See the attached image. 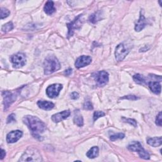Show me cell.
Listing matches in <instances>:
<instances>
[{
    "mask_svg": "<svg viewBox=\"0 0 162 162\" xmlns=\"http://www.w3.org/2000/svg\"><path fill=\"white\" fill-rule=\"evenodd\" d=\"M78 97H79V95L77 92H73L70 94V98L73 100H77V99L78 98Z\"/></svg>",
    "mask_w": 162,
    "mask_h": 162,
    "instance_id": "32",
    "label": "cell"
},
{
    "mask_svg": "<svg viewBox=\"0 0 162 162\" xmlns=\"http://www.w3.org/2000/svg\"><path fill=\"white\" fill-rule=\"evenodd\" d=\"M147 143L150 146L153 147H158L161 145L162 140L161 137H155L153 138H149L147 140Z\"/></svg>",
    "mask_w": 162,
    "mask_h": 162,
    "instance_id": "19",
    "label": "cell"
},
{
    "mask_svg": "<svg viewBox=\"0 0 162 162\" xmlns=\"http://www.w3.org/2000/svg\"><path fill=\"white\" fill-rule=\"evenodd\" d=\"M23 135V132L21 131L17 130L9 132L7 136V141L8 143H14L18 141Z\"/></svg>",
    "mask_w": 162,
    "mask_h": 162,
    "instance_id": "12",
    "label": "cell"
},
{
    "mask_svg": "<svg viewBox=\"0 0 162 162\" xmlns=\"http://www.w3.org/2000/svg\"><path fill=\"white\" fill-rule=\"evenodd\" d=\"M149 87L151 91L156 94L161 93V85L157 81H151L149 83Z\"/></svg>",
    "mask_w": 162,
    "mask_h": 162,
    "instance_id": "16",
    "label": "cell"
},
{
    "mask_svg": "<svg viewBox=\"0 0 162 162\" xmlns=\"http://www.w3.org/2000/svg\"><path fill=\"white\" fill-rule=\"evenodd\" d=\"M125 135L123 133H118V134H115L113 135L110 136V140L112 141H114L117 139H121L124 138Z\"/></svg>",
    "mask_w": 162,
    "mask_h": 162,
    "instance_id": "24",
    "label": "cell"
},
{
    "mask_svg": "<svg viewBox=\"0 0 162 162\" xmlns=\"http://www.w3.org/2000/svg\"><path fill=\"white\" fill-rule=\"evenodd\" d=\"M127 148L130 151L138 152L139 156L144 159H149L150 158L149 154L143 148L141 144L138 141H133Z\"/></svg>",
    "mask_w": 162,
    "mask_h": 162,
    "instance_id": "4",
    "label": "cell"
},
{
    "mask_svg": "<svg viewBox=\"0 0 162 162\" xmlns=\"http://www.w3.org/2000/svg\"><path fill=\"white\" fill-rule=\"evenodd\" d=\"M6 156V152L2 148L1 149V159H3Z\"/></svg>",
    "mask_w": 162,
    "mask_h": 162,
    "instance_id": "33",
    "label": "cell"
},
{
    "mask_svg": "<svg viewBox=\"0 0 162 162\" xmlns=\"http://www.w3.org/2000/svg\"><path fill=\"white\" fill-rule=\"evenodd\" d=\"M19 161H41L42 157L35 148H29L22 155Z\"/></svg>",
    "mask_w": 162,
    "mask_h": 162,
    "instance_id": "3",
    "label": "cell"
},
{
    "mask_svg": "<svg viewBox=\"0 0 162 162\" xmlns=\"http://www.w3.org/2000/svg\"><path fill=\"white\" fill-rule=\"evenodd\" d=\"M133 79L137 84H143L146 81L144 77L139 73L134 75L133 76Z\"/></svg>",
    "mask_w": 162,
    "mask_h": 162,
    "instance_id": "21",
    "label": "cell"
},
{
    "mask_svg": "<svg viewBox=\"0 0 162 162\" xmlns=\"http://www.w3.org/2000/svg\"><path fill=\"white\" fill-rule=\"evenodd\" d=\"M23 121L35 138L39 137V134L43 133L46 130L45 123L37 116L27 115L24 117Z\"/></svg>",
    "mask_w": 162,
    "mask_h": 162,
    "instance_id": "1",
    "label": "cell"
},
{
    "mask_svg": "<svg viewBox=\"0 0 162 162\" xmlns=\"http://www.w3.org/2000/svg\"><path fill=\"white\" fill-rule=\"evenodd\" d=\"M129 53V50L126 48L125 45L123 43H120L116 47L115 52V58L118 62L123 61Z\"/></svg>",
    "mask_w": 162,
    "mask_h": 162,
    "instance_id": "6",
    "label": "cell"
},
{
    "mask_svg": "<svg viewBox=\"0 0 162 162\" xmlns=\"http://www.w3.org/2000/svg\"><path fill=\"white\" fill-rule=\"evenodd\" d=\"M74 123L78 127H82L84 124V120L83 116L80 115L78 111H75L73 117Z\"/></svg>",
    "mask_w": 162,
    "mask_h": 162,
    "instance_id": "18",
    "label": "cell"
},
{
    "mask_svg": "<svg viewBox=\"0 0 162 162\" xmlns=\"http://www.w3.org/2000/svg\"><path fill=\"white\" fill-rule=\"evenodd\" d=\"M99 154V148L97 146H94L90 149L86 153L87 156L89 158H94Z\"/></svg>",
    "mask_w": 162,
    "mask_h": 162,
    "instance_id": "20",
    "label": "cell"
},
{
    "mask_svg": "<svg viewBox=\"0 0 162 162\" xmlns=\"http://www.w3.org/2000/svg\"><path fill=\"white\" fill-rule=\"evenodd\" d=\"M45 13L48 15H51L56 11V8L54 6V3L52 1H48L44 7Z\"/></svg>",
    "mask_w": 162,
    "mask_h": 162,
    "instance_id": "17",
    "label": "cell"
},
{
    "mask_svg": "<svg viewBox=\"0 0 162 162\" xmlns=\"http://www.w3.org/2000/svg\"><path fill=\"white\" fill-rule=\"evenodd\" d=\"M16 120H15V115L14 113H12L11 115H10L8 118H7V122L8 124H10V123H12L14 122H15Z\"/></svg>",
    "mask_w": 162,
    "mask_h": 162,
    "instance_id": "29",
    "label": "cell"
},
{
    "mask_svg": "<svg viewBox=\"0 0 162 162\" xmlns=\"http://www.w3.org/2000/svg\"><path fill=\"white\" fill-rule=\"evenodd\" d=\"M161 122H162V120H161V112H159V114L158 115V116H156V124L159 127L161 126Z\"/></svg>",
    "mask_w": 162,
    "mask_h": 162,
    "instance_id": "30",
    "label": "cell"
},
{
    "mask_svg": "<svg viewBox=\"0 0 162 162\" xmlns=\"http://www.w3.org/2000/svg\"><path fill=\"white\" fill-rule=\"evenodd\" d=\"M121 99H127L129 100H137L138 99V98L135 96H133V95H129V96H126L123 98H122Z\"/></svg>",
    "mask_w": 162,
    "mask_h": 162,
    "instance_id": "31",
    "label": "cell"
},
{
    "mask_svg": "<svg viewBox=\"0 0 162 162\" xmlns=\"http://www.w3.org/2000/svg\"><path fill=\"white\" fill-rule=\"evenodd\" d=\"M13 29H14V24L12 22H10L3 25L2 28V30L3 32H7L12 30Z\"/></svg>",
    "mask_w": 162,
    "mask_h": 162,
    "instance_id": "22",
    "label": "cell"
},
{
    "mask_svg": "<svg viewBox=\"0 0 162 162\" xmlns=\"http://www.w3.org/2000/svg\"><path fill=\"white\" fill-rule=\"evenodd\" d=\"M122 120L124 122L128 123V124L132 125V126H134V127H137V125H138L137 122H136L135 120H134V119H132V118H125V117H123V118H122Z\"/></svg>",
    "mask_w": 162,
    "mask_h": 162,
    "instance_id": "23",
    "label": "cell"
},
{
    "mask_svg": "<svg viewBox=\"0 0 162 162\" xmlns=\"http://www.w3.org/2000/svg\"><path fill=\"white\" fill-rule=\"evenodd\" d=\"M105 115V113L103 112V111H95L94 113V115H93V118H94V120H98L99 118L100 117H102V116H104Z\"/></svg>",
    "mask_w": 162,
    "mask_h": 162,
    "instance_id": "27",
    "label": "cell"
},
{
    "mask_svg": "<svg viewBox=\"0 0 162 162\" xmlns=\"http://www.w3.org/2000/svg\"><path fill=\"white\" fill-rule=\"evenodd\" d=\"M37 104L40 108L45 110H50L55 106V105L52 102L48 101H38Z\"/></svg>",
    "mask_w": 162,
    "mask_h": 162,
    "instance_id": "15",
    "label": "cell"
},
{
    "mask_svg": "<svg viewBox=\"0 0 162 162\" xmlns=\"http://www.w3.org/2000/svg\"><path fill=\"white\" fill-rule=\"evenodd\" d=\"M72 70L71 68H68L65 70V73L66 74V75H70L72 73Z\"/></svg>",
    "mask_w": 162,
    "mask_h": 162,
    "instance_id": "34",
    "label": "cell"
},
{
    "mask_svg": "<svg viewBox=\"0 0 162 162\" xmlns=\"http://www.w3.org/2000/svg\"><path fill=\"white\" fill-rule=\"evenodd\" d=\"M92 62V58L89 56H81L78 58L75 63V66L77 68H80L84 67L89 65Z\"/></svg>",
    "mask_w": 162,
    "mask_h": 162,
    "instance_id": "11",
    "label": "cell"
},
{
    "mask_svg": "<svg viewBox=\"0 0 162 162\" xmlns=\"http://www.w3.org/2000/svg\"><path fill=\"white\" fill-rule=\"evenodd\" d=\"M70 110H64L62 112L54 114L51 117V120L55 123H58L60 122H62V120L67 118L70 116Z\"/></svg>",
    "mask_w": 162,
    "mask_h": 162,
    "instance_id": "13",
    "label": "cell"
},
{
    "mask_svg": "<svg viewBox=\"0 0 162 162\" xmlns=\"http://www.w3.org/2000/svg\"><path fill=\"white\" fill-rule=\"evenodd\" d=\"M109 80V75L106 71H100L95 76V80L100 86H105Z\"/></svg>",
    "mask_w": 162,
    "mask_h": 162,
    "instance_id": "9",
    "label": "cell"
},
{
    "mask_svg": "<svg viewBox=\"0 0 162 162\" xmlns=\"http://www.w3.org/2000/svg\"><path fill=\"white\" fill-rule=\"evenodd\" d=\"M2 94L3 97V104L5 106V110H7L15 101L16 95L10 91H4Z\"/></svg>",
    "mask_w": 162,
    "mask_h": 162,
    "instance_id": "10",
    "label": "cell"
},
{
    "mask_svg": "<svg viewBox=\"0 0 162 162\" xmlns=\"http://www.w3.org/2000/svg\"><path fill=\"white\" fill-rule=\"evenodd\" d=\"M83 15H78L73 21L67 24V27L68 29V38L72 37L73 34L74 30L78 29L80 27L81 22H80V18L82 17Z\"/></svg>",
    "mask_w": 162,
    "mask_h": 162,
    "instance_id": "7",
    "label": "cell"
},
{
    "mask_svg": "<svg viewBox=\"0 0 162 162\" xmlns=\"http://www.w3.org/2000/svg\"><path fill=\"white\" fill-rule=\"evenodd\" d=\"M61 65L58 60L54 56L48 57L44 62V71L45 75H49L60 69Z\"/></svg>",
    "mask_w": 162,
    "mask_h": 162,
    "instance_id": "2",
    "label": "cell"
},
{
    "mask_svg": "<svg viewBox=\"0 0 162 162\" xmlns=\"http://www.w3.org/2000/svg\"><path fill=\"white\" fill-rule=\"evenodd\" d=\"M100 19V15H98V13H95L94 14H93L92 15L90 16L89 20L93 23V24H95L96 22H97Z\"/></svg>",
    "mask_w": 162,
    "mask_h": 162,
    "instance_id": "26",
    "label": "cell"
},
{
    "mask_svg": "<svg viewBox=\"0 0 162 162\" xmlns=\"http://www.w3.org/2000/svg\"><path fill=\"white\" fill-rule=\"evenodd\" d=\"M11 62L14 68H20L26 63V56L23 53H18L11 57Z\"/></svg>",
    "mask_w": 162,
    "mask_h": 162,
    "instance_id": "5",
    "label": "cell"
},
{
    "mask_svg": "<svg viewBox=\"0 0 162 162\" xmlns=\"http://www.w3.org/2000/svg\"><path fill=\"white\" fill-rule=\"evenodd\" d=\"M0 12H1V14H0V15H1V19H3L8 17L10 14V11L5 8H2Z\"/></svg>",
    "mask_w": 162,
    "mask_h": 162,
    "instance_id": "25",
    "label": "cell"
},
{
    "mask_svg": "<svg viewBox=\"0 0 162 162\" xmlns=\"http://www.w3.org/2000/svg\"><path fill=\"white\" fill-rule=\"evenodd\" d=\"M84 108L85 110H91L93 109V105L91 103V102L90 101H86L84 104Z\"/></svg>",
    "mask_w": 162,
    "mask_h": 162,
    "instance_id": "28",
    "label": "cell"
},
{
    "mask_svg": "<svg viewBox=\"0 0 162 162\" xmlns=\"http://www.w3.org/2000/svg\"><path fill=\"white\" fill-rule=\"evenodd\" d=\"M147 25V21L144 16L143 13L142 12V11H141V14H140V17L139 19V20L137 21L136 25H135V30L137 32H140L141 30H142L145 26Z\"/></svg>",
    "mask_w": 162,
    "mask_h": 162,
    "instance_id": "14",
    "label": "cell"
},
{
    "mask_svg": "<svg viewBox=\"0 0 162 162\" xmlns=\"http://www.w3.org/2000/svg\"><path fill=\"white\" fill-rule=\"evenodd\" d=\"M62 88V85L60 84H52L48 86L46 89V94L50 98H55L59 95Z\"/></svg>",
    "mask_w": 162,
    "mask_h": 162,
    "instance_id": "8",
    "label": "cell"
}]
</instances>
